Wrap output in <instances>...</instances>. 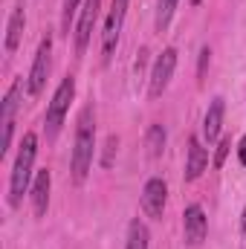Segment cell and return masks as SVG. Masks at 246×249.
<instances>
[{"label":"cell","mask_w":246,"mask_h":249,"mask_svg":"<svg viewBox=\"0 0 246 249\" xmlns=\"http://www.w3.org/2000/svg\"><path fill=\"white\" fill-rule=\"evenodd\" d=\"M93 157H96V122H93V107H84L78 116L75 127V142H72V154H70V171L75 183H84L90 168H93Z\"/></svg>","instance_id":"cell-1"},{"label":"cell","mask_w":246,"mask_h":249,"mask_svg":"<svg viewBox=\"0 0 246 249\" xmlns=\"http://www.w3.org/2000/svg\"><path fill=\"white\" fill-rule=\"evenodd\" d=\"M35 157H38V136H35L32 130H26L23 139H20L18 160H15V165H12V177H9V206H12V209H18L20 200H23V194L29 191Z\"/></svg>","instance_id":"cell-2"},{"label":"cell","mask_w":246,"mask_h":249,"mask_svg":"<svg viewBox=\"0 0 246 249\" xmlns=\"http://www.w3.org/2000/svg\"><path fill=\"white\" fill-rule=\"evenodd\" d=\"M72 96H75V78L67 75V78H61V84L55 87V93H53V99L47 105V116H44V133H47V139H55L58 136L64 119L70 113Z\"/></svg>","instance_id":"cell-3"},{"label":"cell","mask_w":246,"mask_h":249,"mask_svg":"<svg viewBox=\"0 0 246 249\" xmlns=\"http://www.w3.org/2000/svg\"><path fill=\"white\" fill-rule=\"evenodd\" d=\"M20 90H23V78H15L0 102V127H3V139H0V157L9 154L12 145V133H15V113L20 107Z\"/></svg>","instance_id":"cell-4"},{"label":"cell","mask_w":246,"mask_h":249,"mask_svg":"<svg viewBox=\"0 0 246 249\" xmlns=\"http://www.w3.org/2000/svg\"><path fill=\"white\" fill-rule=\"evenodd\" d=\"M124 15H127V0H110V12H107V20H105V32H102V61L105 64L116 53Z\"/></svg>","instance_id":"cell-5"},{"label":"cell","mask_w":246,"mask_h":249,"mask_svg":"<svg viewBox=\"0 0 246 249\" xmlns=\"http://www.w3.org/2000/svg\"><path fill=\"white\" fill-rule=\"evenodd\" d=\"M174 70H177V50H174V47H165V50L157 55L154 70H151V81H148V96H151V99H159V96L168 90Z\"/></svg>","instance_id":"cell-6"},{"label":"cell","mask_w":246,"mask_h":249,"mask_svg":"<svg viewBox=\"0 0 246 249\" xmlns=\"http://www.w3.org/2000/svg\"><path fill=\"white\" fill-rule=\"evenodd\" d=\"M50 64H53V38L47 35L35 53V61H32V70H29V78H26V90L29 96H38L47 84V75H50Z\"/></svg>","instance_id":"cell-7"},{"label":"cell","mask_w":246,"mask_h":249,"mask_svg":"<svg viewBox=\"0 0 246 249\" xmlns=\"http://www.w3.org/2000/svg\"><path fill=\"white\" fill-rule=\"evenodd\" d=\"M99 12H102V0H84L81 15H78V26H75V53L78 55H84V50L93 38V26L99 20Z\"/></svg>","instance_id":"cell-8"},{"label":"cell","mask_w":246,"mask_h":249,"mask_svg":"<svg viewBox=\"0 0 246 249\" xmlns=\"http://www.w3.org/2000/svg\"><path fill=\"white\" fill-rule=\"evenodd\" d=\"M165 200H168V186H165V180H162V177H151V180L145 183V188H142V212H145L148 217L159 220L162 212H165Z\"/></svg>","instance_id":"cell-9"},{"label":"cell","mask_w":246,"mask_h":249,"mask_svg":"<svg viewBox=\"0 0 246 249\" xmlns=\"http://www.w3.org/2000/svg\"><path fill=\"white\" fill-rule=\"evenodd\" d=\"M206 232H209V220H206V212H203V206L191 203V206L185 209V214H183V235H185V244H188V247H200V244L206 241Z\"/></svg>","instance_id":"cell-10"},{"label":"cell","mask_w":246,"mask_h":249,"mask_svg":"<svg viewBox=\"0 0 246 249\" xmlns=\"http://www.w3.org/2000/svg\"><path fill=\"white\" fill-rule=\"evenodd\" d=\"M23 26H26V12H23V0H18L15 9H12V15H9V23H6V41H3V47H6L9 55L20 47Z\"/></svg>","instance_id":"cell-11"},{"label":"cell","mask_w":246,"mask_h":249,"mask_svg":"<svg viewBox=\"0 0 246 249\" xmlns=\"http://www.w3.org/2000/svg\"><path fill=\"white\" fill-rule=\"evenodd\" d=\"M206 165H209V154H206L203 142H200L197 136H191V139H188V160H185V180L194 183V180L206 171Z\"/></svg>","instance_id":"cell-12"},{"label":"cell","mask_w":246,"mask_h":249,"mask_svg":"<svg viewBox=\"0 0 246 249\" xmlns=\"http://www.w3.org/2000/svg\"><path fill=\"white\" fill-rule=\"evenodd\" d=\"M223 113H226V102H223L220 96H214V99H211V105H209V110H206V119H203V136H206V142H209V145L220 136Z\"/></svg>","instance_id":"cell-13"},{"label":"cell","mask_w":246,"mask_h":249,"mask_svg":"<svg viewBox=\"0 0 246 249\" xmlns=\"http://www.w3.org/2000/svg\"><path fill=\"white\" fill-rule=\"evenodd\" d=\"M50 188H53V174L44 168V171L35 174V183H32V209H35V217H44V214H47Z\"/></svg>","instance_id":"cell-14"},{"label":"cell","mask_w":246,"mask_h":249,"mask_svg":"<svg viewBox=\"0 0 246 249\" xmlns=\"http://www.w3.org/2000/svg\"><path fill=\"white\" fill-rule=\"evenodd\" d=\"M148 226L136 217V220H130V226H127V244L124 249H148Z\"/></svg>","instance_id":"cell-15"},{"label":"cell","mask_w":246,"mask_h":249,"mask_svg":"<svg viewBox=\"0 0 246 249\" xmlns=\"http://www.w3.org/2000/svg\"><path fill=\"white\" fill-rule=\"evenodd\" d=\"M145 145H148V157L157 160V157L162 154V148H165V130H162V124H151V127H148Z\"/></svg>","instance_id":"cell-16"},{"label":"cell","mask_w":246,"mask_h":249,"mask_svg":"<svg viewBox=\"0 0 246 249\" xmlns=\"http://www.w3.org/2000/svg\"><path fill=\"white\" fill-rule=\"evenodd\" d=\"M177 3L180 0H157V29L159 32H165L168 29V23H171V18H174V12H177Z\"/></svg>","instance_id":"cell-17"},{"label":"cell","mask_w":246,"mask_h":249,"mask_svg":"<svg viewBox=\"0 0 246 249\" xmlns=\"http://www.w3.org/2000/svg\"><path fill=\"white\" fill-rule=\"evenodd\" d=\"M78 3L81 0H64V9H61V29L70 35V20L75 18V12H78Z\"/></svg>","instance_id":"cell-18"},{"label":"cell","mask_w":246,"mask_h":249,"mask_svg":"<svg viewBox=\"0 0 246 249\" xmlns=\"http://www.w3.org/2000/svg\"><path fill=\"white\" fill-rule=\"evenodd\" d=\"M229 151H232V139L226 136V139H220V145H217V151H214V168H223Z\"/></svg>","instance_id":"cell-19"},{"label":"cell","mask_w":246,"mask_h":249,"mask_svg":"<svg viewBox=\"0 0 246 249\" xmlns=\"http://www.w3.org/2000/svg\"><path fill=\"white\" fill-rule=\"evenodd\" d=\"M116 148H119V139H116V136H107V142H105V157H102V165H105V168L113 165V154H116Z\"/></svg>","instance_id":"cell-20"},{"label":"cell","mask_w":246,"mask_h":249,"mask_svg":"<svg viewBox=\"0 0 246 249\" xmlns=\"http://www.w3.org/2000/svg\"><path fill=\"white\" fill-rule=\"evenodd\" d=\"M209 55H211V53H209V47H203V50H200V70H197L200 75L206 72V64H209Z\"/></svg>","instance_id":"cell-21"},{"label":"cell","mask_w":246,"mask_h":249,"mask_svg":"<svg viewBox=\"0 0 246 249\" xmlns=\"http://www.w3.org/2000/svg\"><path fill=\"white\" fill-rule=\"evenodd\" d=\"M238 160H241V165H246V136L238 142Z\"/></svg>","instance_id":"cell-22"},{"label":"cell","mask_w":246,"mask_h":249,"mask_svg":"<svg viewBox=\"0 0 246 249\" xmlns=\"http://www.w3.org/2000/svg\"><path fill=\"white\" fill-rule=\"evenodd\" d=\"M241 232H246V209H244V214H241Z\"/></svg>","instance_id":"cell-23"},{"label":"cell","mask_w":246,"mask_h":249,"mask_svg":"<svg viewBox=\"0 0 246 249\" xmlns=\"http://www.w3.org/2000/svg\"><path fill=\"white\" fill-rule=\"evenodd\" d=\"M200 3H203V0H191V6H200Z\"/></svg>","instance_id":"cell-24"}]
</instances>
